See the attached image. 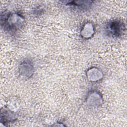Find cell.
<instances>
[{
	"label": "cell",
	"mask_w": 127,
	"mask_h": 127,
	"mask_svg": "<svg viewBox=\"0 0 127 127\" xmlns=\"http://www.w3.org/2000/svg\"><path fill=\"white\" fill-rule=\"evenodd\" d=\"M124 24L119 21H114L109 24V29L111 34L114 36H119L124 31Z\"/></svg>",
	"instance_id": "obj_1"
}]
</instances>
